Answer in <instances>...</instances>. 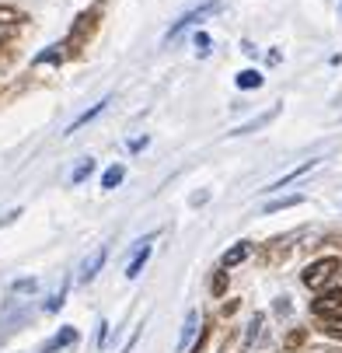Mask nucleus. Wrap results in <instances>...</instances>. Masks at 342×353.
<instances>
[{
	"mask_svg": "<svg viewBox=\"0 0 342 353\" xmlns=\"http://www.w3.org/2000/svg\"><path fill=\"white\" fill-rule=\"evenodd\" d=\"M304 203V196H283V199H272V203H266V214H276V210H286V207H297Z\"/></svg>",
	"mask_w": 342,
	"mask_h": 353,
	"instance_id": "dca6fc26",
	"label": "nucleus"
},
{
	"mask_svg": "<svg viewBox=\"0 0 342 353\" xmlns=\"http://www.w3.org/2000/svg\"><path fill=\"white\" fill-rule=\"evenodd\" d=\"M147 259H151V245H147V241H143V248H140V252H136V256H133V263H129V266H126V276H129V280H136V276H140V270H143V263H147Z\"/></svg>",
	"mask_w": 342,
	"mask_h": 353,
	"instance_id": "9b49d317",
	"label": "nucleus"
},
{
	"mask_svg": "<svg viewBox=\"0 0 342 353\" xmlns=\"http://www.w3.org/2000/svg\"><path fill=\"white\" fill-rule=\"evenodd\" d=\"M248 256H252V245H248V241H237L234 248H227V252H224V259H220V263H224V270H231V266L244 263Z\"/></svg>",
	"mask_w": 342,
	"mask_h": 353,
	"instance_id": "0eeeda50",
	"label": "nucleus"
},
{
	"mask_svg": "<svg viewBox=\"0 0 342 353\" xmlns=\"http://www.w3.org/2000/svg\"><path fill=\"white\" fill-rule=\"evenodd\" d=\"M63 297H67V287H63L60 294H53V297H49V301H45V312H56V308L63 305Z\"/></svg>",
	"mask_w": 342,
	"mask_h": 353,
	"instance_id": "412c9836",
	"label": "nucleus"
},
{
	"mask_svg": "<svg viewBox=\"0 0 342 353\" xmlns=\"http://www.w3.org/2000/svg\"><path fill=\"white\" fill-rule=\"evenodd\" d=\"M122 179H126V168H122V165H112V168L102 175V189H116Z\"/></svg>",
	"mask_w": 342,
	"mask_h": 353,
	"instance_id": "4468645a",
	"label": "nucleus"
},
{
	"mask_svg": "<svg viewBox=\"0 0 342 353\" xmlns=\"http://www.w3.org/2000/svg\"><path fill=\"white\" fill-rule=\"evenodd\" d=\"M220 11V0H206L203 8H195V11H189V14H182L171 28H168V35H164V42H175V39H182V32L185 28H192V25H200L203 18H210V14H217Z\"/></svg>",
	"mask_w": 342,
	"mask_h": 353,
	"instance_id": "f03ea898",
	"label": "nucleus"
},
{
	"mask_svg": "<svg viewBox=\"0 0 342 353\" xmlns=\"http://www.w3.org/2000/svg\"><path fill=\"white\" fill-rule=\"evenodd\" d=\"M321 332L332 336V339H342V315H328V319H321Z\"/></svg>",
	"mask_w": 342,
	"mask_h": 353,
	"instance_id": "2eb2a0df",
	"label": "nucleus"
},
{
	"mask_svg": "<svg viewBox=\"0 0 342 353\" xmlns=\"http://www.w3.org/2000/svg\"><path fill=\"white\" fill-rule=\"evenodd\" d=\"M91 172H94V158H84V161H81V165L74 168V175H70V182H74V185H81L84 179H91Z\"/></svg>",
	"mask_w": 342,
	"mask_h": 353,
	"instance_id": "f3484780",
	"label": "nucleus"
},
{
	"mask_svg": "<svg viewBox=\"0 0 342 353\" xmlns=\"http://www.w3.org/2000/svg\"><path fill=\"white\" fill-rule=\"evenodd\" d=\"M147 143H151V140H147V137H140V140H133V143H129V150H143Z\"/></svg>",
	"mask_w": 342,
	"mask_h": 353,
	"instance_id": "b1692460",
	"label": "nucleus"
},
{
	"mask_svg": "<svg viewBox=\"0 0 342 353\" xmlns=\"http://www.w3.org/2000/svg\"><path fill=\"white\" fill-rule=\"evenodd\" d=\"M11 18H21V14L11 11V8H0V21H11Z\"/></svg>",
	"mask_w": 342,
	"mask_h": 353,
	"instance_id": "5701e85b",
	"label": "nucleus"
},
{
	"mask_svg": "<svg viewBox=\"0 0 342 353\" xmlns=\"http://www.w3.org/2000/svg\"><path fill=\"white\" fill-rule=\"evenodd\" d=\"M339 308H342V290H328V294H321L318 301H311V312L321 315V319H328V315L339 312Z\"/></svg>",
	"mask_w": 342,
	"mask_h": 353,
	"instance_id": "20e7f679",
	"label": "nucleus"
},
{
	"mask_svg": "<svg viewBox=\"0 0 342 353\" xmlns=\"http://www.w3.org/2000/svg\"><path fill=\"white\" fill-rule=\"evenodd\" d=\"M63 53H60V46H49V49H42V53L35 57V63H56Z\"/></svg>",
	"mask_w": 342,
	"mask_h": 353,
	"instance_id": "6ab92c4d",
	"label": "nucleus"
},
{
	"mask_svg": "<svg viewBox=\"0 0 342 353\" xmlns=\"http://www.w3.org/2000/svg\"><path fill=\"white\" fill-rule=\"evenodd\" d=\"M276 312H279V315H286V312H290V305H286V297H279V301H276Z\"/></svg>",
	"mask_w": 342,
	"mask_h": 353,
	"instance_id": "393cba45",
	"label": "nucleus"
},
{
	"mask_svg": "<svg viewBox=\"0 0 342 353\" xmlns=\"http://www.w3.org/2000/svg\"><path fill=\"white\" fill-rule=\"evenodd\" d=\"M195 325H200V315L189 312V315H185V325H182V336H178V353H185V350H189V339L195 336Z\"/></svg>",
	"mask_w": 342,
	"mask_h": 353,
	"instance_id": "9d476101",
	"label": "nucleus"
},
{
	"mask_svg": "<svg viewBox=\"0 0 342 353\" xmlns=\"http://www.w3.org/2000/svg\"><path fill=\"white\" fill-rule=\"evenodd\" d=\"M210 290H213L217 297H224V290H227V273H217L213 283H210Z\"/></svg>",
	"mask_w": 342,
	"mask_h": 353,
	"instance_id": "aec40b11",
	"label": "nucleus"
},
{
	"mask_svg": "<svg viewBox=\"0 0 342 353\" xmlns=\"http://www.w3.org/2000/svg\"><path fill=\"white\" fill-rule=\"evenodd\" d=\"M304 343V329H297V332H290V339H286V350H297Z\"/></svg>",
	"mask_w": 342,
	"mask_h": 353,
	"instance_id": "4be33fe9",
	"label": "nucleus"
},
{
	"mask_svg": "<svg viewBox=\"0 0 342 353\" xmlns=\"http://www.w3.org/2000/svg\"><path fill=\"white\" fill-rule=\"evenodd\" d=\"M105 105H112V102H109V98H102V102H98V105H91L87 112H81V116H77V119H74V123L67 126V137H70V133H77L81 126H87L91 119H98V116H102V112H105Z\"/></svg>",
	"mask_w": 342,
	"mask_h": 353,
	"instance_id": "39448f33",
	"label": "nucleus"
},
{
	"mask_svg": "<svg viewBox=\"0 0 342 353\" xmlns=\"http://www.w3.org/2000/svg\"><path fill=\"white\" fill-rule=\"evenodd\" d=\"M105 259H109V248H105V245H98L91 256L81 263V283H91V280L98 276V270L105 266Z\"/></svg>",
	"mask_w": 342,
	"mask_h": 353,
	"instance_id": "7ed1b4c3",
	"label": "nucleus"
},
{
	"mask_svg": "<svg viewBox=\"0 0 342 353\" xmlns=\"http://www.w3.org/2000/svg\"><path fill=\"white\" fill-rule=\"evenodd\" d=\"M266 339V315L259 312V315H252V322H248V336H244V346H259Z\"/></svg>",
	"mask_w": 342,
	"mask_h": 353,
	"instance_id": "6e6552de",
	"label": "nucleus"
},
{
	"mask_svg": "<svg viewBox=\"0 0 342 353\" xmlns=\"http://www.w3.org/2000/svg\"><path fill=\"white\" fill-rule=\"evenodd\" d=\"M192 46H195V53H200V57H210V35L206 32H195Z\"/></svg>",
	"mask_w": 342,
	"mask_h": 353,
	"instance_id": "a211bd4d",
	"label": "nucleus"
},
{
	"mask_svg": "<svg viewBox=\"0 0 342 353\" xmlns=\"http://www.w3.org/2000/svg\"><path fill=\"white\" fill-rule=\"evenodd\" d=\"M70 343H77V329H74V325H67L63 332H56L53 339L45 343V350H42V353H53V350H63V346H70Z\"/></svg>",
	"mask_w": 342,
	"mask_h": 353,
	"instance_id": "1a4fd4ad",
	"label": "nucleus"
},
{
	"mask_svg": "<svg viewBox=\"0 0 342 353\" xmlns=\"http://www.w3.org/2000/svg\"><path fill=\"white\" fill-rule=\"evenodd\" d=\"M237 88H241V91L262 88V74H259V70H241V74H237Z\"/></svg>",
	"mask_w": 342,
	"mask_h": 353,
	"instance_id": "f8f14e48",
	"label": "nucleus"
},
{
	"mask_svg": "<svg viewBox=\"0 0 342 353\" xmlns=\"http://www.w3.org/2000/svg\"><path fill=\"white\" fill-rule=\"evenodd\" d=\"M314 168H318V161H304L301 168H293V172H286L283 179H276V182H269L266 189H269V192H276V189H283V185H290V182H297L301 175H308V172H314Z\"/></svg>",
	"mask_w": 342,
	"mask_h": 353,
	"instance_id": "423d86ee",
	"label": "nucleus"
},
{
	"mask_svg": "<svg viewBox=\"0 0 342 353\" xmlns=\"http://www.w3.org/2000/svg\"><path fill=\"white\" fill-rule=\"evenodd\" d=\"M339 273H342V263L328 256V259L311 263V266L304 270V276H301V280H304V287H311V290H325V287H328Z\"/></svg>",
	"mask_w": 342,
	"mask_h": 353,
	"instance_id": "f257e3e1",
	"label": "nucleus"
},
{
	"mask_svg": "<svg viewBox=\"0 0 342 353\" xmlns=\"http://www.w3.org/2000/svg\"><path fill=\"white\" fill-rule=\"evenodd\" d=\"M276 112H279V109H269L266 116H259V119H252V123H244V126H237V130H234V137H241V133H255L259 126H266L269 119H276Z\"/></svg>",
	"mask_w": 342,
	"mask_h": 353,
	"instance_id": "ddd939ff",
	"label": "nucleus"
}]
</instances>
